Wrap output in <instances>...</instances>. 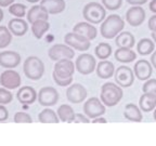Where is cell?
Returning a JSON list of instances; mask_svg holds the SVG:
<instances>
[{
	"label": "cell",
	"instance_id": "30bf717a",
	"mask_svg": "<svg viewBox=\"0 0 156 146\" xmlns=\"http://www.w3.org/2000/svg\"><path fill=\"white\" fill-rule=\"evenodd\" d=\"M115 81L119 87L128 88L134 81V73L128 66H119L114 74Z\"/></svg>",
	"mask_w": 156,
	"mask_h": 146
},
{
	"label": "cell",
	"instance_id": "e0dca14e",
	"mask_svg": "<svg viewBox=\"0 0 156 146\" xmlns=\"http://www.w3.org/2000/svg\"><path fill=\"white\" fill-rule=\"evenodd\" d=\"M37 94L36 90H35L33 87H28V85H25V87H21L17 91V101H19L21 104H26L30 105L36 101Z\"/></svg>",
	"mask_w": 156,
	"mask_h": 146
},
{
	"label": "cell",
	"instance_id": "f35d334b",
	"mask_svg": "<svg viewBox=\"0 0 156 146\" xmlns=\"http://www.w3.org/2000/svg\"><path fill=\"white\" fill-rule=\"evenodd\" d=\"M73 122H83V123H88V122H91L90 120H89V118H88L87 116H85V115L83 114H75V118H74V121Z\"/></svg>",
	"mask_w": 156,
	"mask_h": 146
},
{
	"label": "cell",
	"instance_id": "ba28073f",
	"mask_svg": "<svg viewBox=\"0 0 156 146\" xmlns=\"http://www.w3.org/2000/svg\"><path fill=\"white\" fill-rule=\"evenodd\" d=\"M83 113L88 118L94 119L105 114V105L98 97H90L83 104Z\"/></svg>",
	"mask_w": 156,
	"mask_h": 146
},
{
	"label": "cell",
	"instance_id": "4dcf8cb0",
	"mask_svg": "<svg viewBox=\"0 0 156 146\" xmlns=\"http://www.w3.org/2000/svg\"><path fill=\"white\" fill-rule=\"evenodd\" d=\"M95 56L100 60H107L112 55V47L106 42H100L94 49Z\"/></svg>",
	"mask_w": 156,
	"mask_h": 146
},
{
	"label": "cell",
	"instance_id": "2e32d148",
	"mask_svg": "<svg viewBox=\"0 0 156 146\" xmlns=\"http://www.w3.org/2000/svg\"><path fill=\"white\" fill-rule=\"evenodd\" d=\"M21 63V55L15 51L0 52V66L8 69H13Z\"/></svg>",
	"mask_w": 156,
	"mask_h": 146
},
{
	"label": "cell",
	"instance_id": "44dd1931",
	"mask_svg": "<svg viewBox=\"0 0 156 146\" xmlns=\"http://www.w3.org/2000/svg\"><path fill=\"white\" fill-rule=\"evenodd\" d=\"M95 71H97V75L99 78L108 79V78H112L113 75L115 74V66L112 62L102 60V61L97 64Z\"/></svg>",
	"mask_w": 156,
	"mask_h": 146
},
{
	"label": "cell",
	"instance_id": "d6a6232c",
	"mask_svg": "<svg viewBox=\"0 0 156 146\" xmlns=\"http://www.w3.org/2000/svg\"><path fill=\"white\" fill-rule=\"evenodd\" d=\"M9 12L13 16L22 19L26 15V7L23 3H12L9 5Z\"/></svg>",
	"mask_w": 156,
	"mask_h": 146
},
{
	"label": "cell",
	"instance_id": "9c48e42d",
	"mask_svg": "<svg viewBox=\"0 0 156 146\" xmlns=\"http://www.w3.org/2000/svg\"><path fill=\"white\" fill-rule=\"evenodd\" d=\"M64 42H65V44L71 47V48L76 49V50L81 51V52L87 51L91 46L89 39L74 32L67 33V34L65 35V37H64Z\"/></svg>",
	"mask_w": 156,
	"mask_h": 146
},
{
	"label": "cell",
	"instance_id": "4316f807",
	"mask_svg": "<svg viewBox=\"0 0 156 146\" xmlns=\"http://www.w3.org/2000/svg\"><path fill=\"white\" fill-rule=\"evenodd\" d=\"M50 28V23L46 19H38L32 23V33L35 38L41 39Z\"/></svg>",
	"mask_w": 156,
	"mask_h": 146
},
{
	"label": "cell",
	"instance_id": "8d00e7d4",
	"mask_svg": "<svg viewBox=\"0 0 156 146\" xmlns=\"http://www.w3.org/2000/svg\"><path fill=\"white\" fill-rule=\"evenodd\" d=\"M102 5L105 9L114 11L118 10L122 5V0H102Z\"/></svg>",
	"mask_w": 156,
	"mask_h": 146
},
{
	"label": "cell",
	"instance_id": "ee69618b",
	"mask_svg": "<svg viewBox=\"0 0 156 146\" xmlns=\"http://www.w3.org/2000/svg\"><path fill=\"white\" fill-rule=\"evenodd\" d=\"M149 9L151 10L152 12L156 14V0H151L149 3Z\"/></svg>",
	"mask_w": 156,
	"mask_h": 146
},
{
	"label": "cell",
	"instance_id": "ffe728a7",
	"mask_svg": "<svg viewBox=\"0 0 156 146\" xmlns=\"http://www.w3.org/2000/svg\"><path fill=\"white\" fill-rule=\"evenodd\" d=\"M40 5L49 14H58L65 10L64 0H40Z\"/></svg>",
	"mask_w": 156,
	"mask_h": 146
},
{
	"label": "cell",
	"instance_id": "8fae6325",
	"mask_svg": "<svg viewBox=\"0 0 156 146\" xmlns=\"http://www.w3.org/2000/svg\"><path fill=\"white\" fill-rule=\"evenodd\" d=\"M38 102L42 106H53L58 101V92L55 88L44 87L38 92Z\"/></svg>",
	"mask_w": 156,
	"mask_h": 146
},
{
	"label": "cell",
	"instance_id": "6da1fadb",
	"mask_svg": "<svg viewBox=\"0 0 156 146\" xmlns=\"http://www.w3.org/2000/svg\"><path fill=\"white\" fill-rule=\"evenodd\" d=\"M75 69V64L71 60H61L54 65L52 77L58 85L67 87L73 82V74Z\"/></svg>",
	"mask_w": 156,
	"mask_h": 146
},
{
	"label": "cell",
	"instance_id": "d590c367",
	"mask_svg": "<svg viewBox=\"0 0 156 146\" xmlns=\"http://www.w3.org/2000/svg\"><path fill=\"white\" fill-rule=\"evenodd\" d=\"M142 90L144 93H149V94H153L156 96V79H147L144 82Z\"/></svg>",
	"mask_w": 156,
	"mask_h": 146
},
{
	"label": "cell",
	"instance_id": "9a60e30c",
	"mask_svg": "<svg viewBox=\"0 0 156 146\" xmlns=\"http://www.w3.org/2000/svg\"><path fill=\"white\" fill-rule=\"evenodd\" d=\"M133 73L139 80H147L150 79L153 73V66L146 60H139L136 61L133 67Z\"/></svg>",
	"mask_w": 156,
	"mask_h": 146
},
{
	"label": "cell",
	"instance_id": "4fadbf2b",
	"mask_svg": "<svg viewBox=\"0 0 156 146\" xmlns=\"http://www.w3.org/2000/svg\"><path fill=\"white\" fill-rule=\"evenodd\" d=\"M87 89L80 83H73L69 85V87L66 90V97L73 104L81 103L87 99Z\"/></svg>",
	"mask_w": 156,
	"mask_h": 146
},
{
	"label": "cell",
	"instance_id": "7402d4cb",
	"mask_svg": "<svg viewBox=\"0 0 156 146\" xmlns=\"http://www.w3.org/2000/svg\"><path fill=\"white\" fill-rule=\"evenodd\" d=\"M49 15L50 14H49L40 5H33L26 13L27 21H28L30 24L34 23L35 21H38V19H46V21H48Z\"/></svg>",
	"mask_w": 156,
	"mask_h": 146
},
{
	"label": "cell",
	"instance_id": "cb8c5ba5",
	"mask_svg": "<svg viewBox=\"0 0 156 146\" xmlns=\"http://www.w3.org/2000/svg\"><path fill=\"white\" fill-rule=\"evenodd\" d=\"M115 43L118 48L131 49L136 43V39L130 32H122L115 37Z\"/></svg>",
	"mask_w": 156,
	"mask_h": 146
},
{
	"label": "cell",
	"instance_id": "277c9868",
	"mask_svg": "<svg viewBox=\"0 0 156 146\" xmlns=\"http://www.w3.org/2000/svg\"><path fill=\"white\" fill-rule=\"evenodd\" d=\"M83 19L91 24H101L106 17V10L99 2H89L83 10Z\"/></svg>",
	"mask_w": 156,
	"mask_h": 146
},
{
	"label": "cell",
	"instance_id": "f1b7e54d",
	"mask_svg": "<svg viewBox=\"0 0 156 146\" xmlns=\"http://www.w3.org/2000/svg\"><path fill=\"white\" fill-rule=\"evenodd\" d=\"M58 119L63 122H73L75 118V112L69 105L63 104L58 108Z\"/></svg>",
	"mask_w": 156,
	"mask_h": 146
},
{
	"label": "cell",
	"instance_id": "c3c4849f",
	"mask_svg": "<svg viewBox=\"0 0 156 146\" xmlns=\"http://www.w3.org/2000/svg\"><path fill=\"white\" fill-rule=\"evenodd\" d=\"M27 1L30 3H36V2H38V1H40V0H27Z\"/></svg>",
	"mask_w": 156,
	"mask_h": 146
},
{
	"label": "cell",
	"instance_id": "ac0fdd59",
	"mask_svg": "<svg viewBox=\"0 0 156 146\" xmlns=\"http://www.w3.org/2000/svg\"><path fill=\"white\" fill-rule=\"evenodd\" d=\"M73 32L86 37V38H88L90 41L97 38V35H98V30H97V28H95V26H93V24L88 23V22L77 23V24L73 27Z\"/></svg>",
	"mask_w": 156,
	"mask_h": 146
},
{
	"label": "cell",
	"instance_id": "7dc6e473",
	"mask_svg": "<svg viewBox=\"0 0 156 146\" xmlns=\"http://www.w3.org/2000/svg\"><path fill=\"white\" fill-rule=\"evenodd\" d=\"M3 19V11L2 9H1V7H0V22Z\"/></svg>",
	"mask_w": 156,
	"mask_h": 146
},
{
	"label": "cell",
	"instance_id": "d4e9b609",
	"mask_svg": "<svg viewBox=\"0 0 156 146\" xmlns=\"http://www.w3.org/2000/svg\"><path fill=\"white\" fill-rule=\"evenodd\" d=\"M115 60L120 63H131L136 58V52L130 48H118L114 53Z\"/></svg>",
	"mask_w": 156,
	"mask_h": 146
},
{
	"label": "cell",
	"instance_id": "836d02e7",
	"mask_svg": "<svg viewBox=\"0 0 156 146\" xmlns=\"http://www.w3.org/2000/svg\"><path fill=\"white\" fill-rule=\"evenodd\" d=\"M13 120H14V122H16V123H32L33 122L30 115H28L27 113H24V112L15 113Z\"/></svg>",
	"mask_w": 156,
	"mask_h": 146
},
{
	"label": "cell",
	"instance_id": "603a6c76",
	"mask_svg": "<svg viewBox=\"0 0 156 146\" xmlns=\"http://www.w3.org/2000/svg\"><path fill=\"white\" fill-rule=\"evenodd\" d=\"M124 116L127 120H130V121H133V122H140L143 119V116H142L140 107H138L136 104H131V103L127 104L125 106Z\"/></svg>",
	"mask_w": 156,
	"mask_h": 146
},
{
	"label": "cell",
	"instance_id": "681fc988",
	"mask_svg": "<svg viewBox=\"0 0 156 146\" xmlns=\"http://www.w3.org/2000/svg\"><path fill=\"white\" fill-rule=\"evenodd\" d=\"M153 117H154V119L156 120V107H155V109H154V114H153Z\"/></svg>",
	"mask_w": 156,
	"mask_h": 146
},
{
	"label": "cell",
	"instance_id": "f6af8a7d",
	"mask_svg": "<svg viewBox=\"0 0 156 146\" xmlns=\"http://www.w3.org/2000/svg\"><path fill=\"white\" fill-rule=\"evenodd\" d=\"M151 64L154 68H156V50H154V52L152 53L151 56Z\"/></svg>",
	"mask_w": 156,
	"mask_h": 146
},
{
	"label": "cell",
	"instance_id": "7c38bea8",
	"mask_svg": "<svg viewBox=\"0 0 156 146\" xmlns=\"http://www.w3.org/2000/svg\"><path fill=\"white\" fill-rule=\"evenodd\" d=\"M22 79L17 71L13 69H7L0 75V85L8 90H13L21 85Z\"/></svg>",
	"mask_w": 156,
	"mask_h": 146
},
{
	"label": "cell",
	"instance_id": "ab89813d",
	"mask_svg": "<svg viewBox=\"0 0 156 146\" xmlns=\"http://www.w3.org/2000/svg\"><path fill=\"white\" fill-rule=\"evenodd\" d=\"M147 26H149L150 30H152L153 33H156V14L155 15H152V16L149 19Z\"/></svg>",
	"mask_w": 156,
	"mask_h": 146
},
{
	"label": "cell",
	"instance_id": "f546056e",
	"mask_svg": "<svg viewBox=\"0 0 156 146\" xmlns=\"http://www.w3.org/2000/svg\"><path fill=\"white\" fill-rule=\"evenodd\" d=\"M38 119L42 123H58L60 122L58 114H55V112H53L50 108H46L39 113Z\"/></svg>",
	"mask_w": 156,
	"mask_h": 146
},
{
	"label": "cell",
	"instance_id": "7bdbcfd3",
	"mask_svg": "<svg viewBox=\"0 0 156 146\" xmlns=\"http://www.w3.org/2000/svg\"><path fill=\"white\" fill-rule=\"evenodd\" d=\"M91 122H92V123H106L107 120L101 116V117H98V118H94Z\"/></svg>",
	"mask_w": 156,
	"mask_h": 146
},
{
	"label": "cell",
	"instance_id": "bcb514c9",
	"mask_svg": "<svg viewBox=\"0 0 156 146\" xmlns=\"http://www.w3.org/2000/svg\"><path fill=\"white\" fill-rule=\"evenodd\" d=\"M151 36H152V39H153V41L156 43V33H153V32H152Z\"/></svg>",
	"mask_w": 156,
	"mask_h": 146
},
{
	"label": "cell",
	"instance_id": "8992f818",
	"mask_svg": "<svg viewBox=\"0 0 156 146\" xmlns=\"http://www.w3.org/2000/svg\"><path fill=\"white\" fill-rule=\"evenodd\" d=\"M48 55L52 61L58 62L61 60H66V58L72 60L75 56V52H74L73 48H71L67 44L55 43L49 49Z\"/></svg>",
	"mask_w": 156,
	"mask_h": 146
},
{
	"label": "cell",
	"instance_id": "484cf974",
	"mask_svg": "<svg viewBox=\"0 0 156 146\" xmlns=\"http://www.w3.org/2000/svg\"><path fill=\"white\" fill-rule=\"evenodd\" d=\"M139 107L142 112L145 113L154 110L156 107V96L149 93H143L139 100Z\"/></svg>",
	"mask_w": 156,
	"mask_h": 146
},
{
	"label": "cell",
	"instance_id": "b9f144b4",
	"mask_svg": "<svg viewBox=\"0 0 156 146\" xmlns=\"http://www.w3.org/2000/svg\"><path fill=\"white\" fill-rule=\"evenodd\" d=\"M15 0H0V7L5 8V7H9L12 3H14Z\"/></svg>",
	"mask_w": 156,
	"mask_h": 146
},
{
	"label": "cell",
	"instance_id": "1f68e13d",
	"mask_svg": "<svg viewBox=\"0 0 156 146\" xmlns=\"http://www.w3.org/2000/svg\"><path fill=\"white\" fill-rule=\"evenodd\" d=\"M12 33L7 26H0V49L7 48L12 41Z\"/></svg>",
	"mask_w": 156,
	"mask_h": 146
},
{
	"label": "cell",
	"instance_id": "3957f363",
	"mask_svg": "<svg viewBox=\"0 0 156 146\" xmlns=\"http://www.w3.org/2000/svg\"><path fill=\"white\" fill-rule=\"evenodd\" d=\"M122 87H119L116 83L113 82H105L101 88V101L105 106L112 107L119 103L122 99Z\"/></svg>",
	"mask_w": 156,
	"mask_h": 146
},
{
	"label": "cell",
	"instance_id": "d6986e66",
	"mask_svg": "<svg viewBox=\"0 0 156 146\" xmlns=\"http://www.w3.org/2000/svg\"><path fill=\"white\" fill-rule=\"evenodd\" d=\"M8 28H9L10 32L12 33V35L22 37L28 30V24L25 19H20V17H14V19H11L9 21Z\"/></svg>",
	"mask_w": 156,
	"mask_h": 146
},
{
	"label": "cell",
	"instance_id": "5b68a950",
	"mask_svg": "<svg viewBox=\"0 0 156 146\" xmlns=\"http://www.w3.org/2000/svg\"><path fill=\"white\" fill-rule=\"evenodd\" d=\"M23 71L28 79L39 80L44 74V64L37 56H28L24 61Z\"/></svg>",
	"mask_w": 156,
	"mask_h": 146
},
{
	"label": "cell",
	"instance_id": "5bb4252c",
	"mask_svg": "<svg viewBox=\"0 0 156 146\" xmlns=\"http://www.w3.org/2000/svg\"><path fill=\"white\" fill-rule=\"evenodd\" d=\"M145 19V11L141 5H132L126 12V21L130 26H140Z\"/></svg>",
	"mask_w": 156,
	"mask_h": 146
},
{
	"label": "cell",
	"instance_id": "60d3db41",
	"mask_svg": "<svg viewBox=\"0 0 156 146\" xmlns=\"http://www.w3.org/2000/svg\"><path fill=\"white\" fill-rule=\"evenodd\" d=\"M127 2L132 5H142L147 2V0H127Z\"/></svg>",
	"mask_w": 156,
	"mask_h": 146
},
{
	"label": "cell",
	"instance_id": "83f0119b",
	"mask_svg": "<svg viewBox=\"0 0 156 146\" xmlns=\"http://www.w3.org/2000/svg\"><path fill=\"white\" fill-rule=\"evenodd\" d=\"M155 50V42L150 38H142L136 44V51L141 55H149Z\"/></svg>",
	"mask_w": 156,
	"mask_h": 146
},
{
	"label": "cell",
	"instance_id": "74e56055",
	"mask_svg": "<svg viewBox=\"0 0 156 146\" xmlns=\"http://www.w3.org/2000/svg\"><path fill=\"white\" fill-rule=\"evenodd\" d=\"M8 118H9V113H8L7 107L5 105L0 104V122L5 121Z\"/></svg>",
	"mask_w": 156,
	"mask_h": 146
},
{
	"label": "cell",
	"instance_id": "52a82bcc",
	"mask_svg": "<svg viewBox=\"0 0 156 146\" xmlns=\"http://www.w3.org/2000/svg\"><path fill=\"white\" fill-rule=\"evenodd\" d=\"M95 67H97V61L92 54L83 53L78 55L75 63V68L78 71V73L83 75H89L95 71Z\"/></svg>",
	"mask_w": 156,
	"mask_h": 146
},
{
	"label": "cell",
	"instance_id": "7a4b0ae2",
	"mask_svg": "<svg viewBox=\"0 0 156 146\" xmlns=\"http://www.w3.org/2000/svg\"><path fill=\"white\" fill-rule=\"evenodd\" d=\"M125 21L118 14H111L101 23L100 32L103 38L113 39L122 32Z\"/></svg>",
	"mask_w": 156,
	"mask_h": 146
},
{
	"label": "cell",
	"instance_id": "e575fe53",
	"mask_svg": "<svg viewBox=\"0 0 156 146\" xmlns=\"http://www.w3.org/2000/svg\"><path fill=\"white\" fill-rule=\"evenodd\" d=\"M13 100V94L5 88H0V104L5 105L11 103Z\"/></svg>",
	"mask_w": 156,
	"mask_h": 146
}]
</instances>
